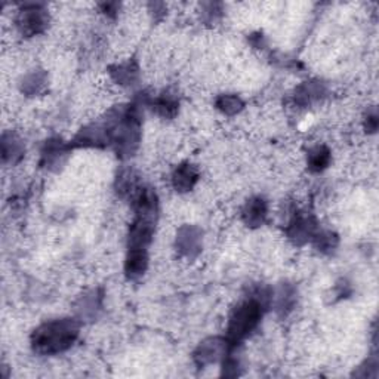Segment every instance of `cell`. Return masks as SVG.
Instances as JSON below:
<instances>
[{
	"instance_id": "8",
	"label": "cell",
	"mask_w": 379,
	"mask_h": 379,
	"mask_svg": "<svg viewBox=\"0 0 379 379\" xmlns=\"http://www.w3.org/2000/svg\"><path fill=\"white\" fill-rule=\"evenodd\" d=\"M70 144H65L61 138H51L42 149L40 166L49 171H57L64 165L67 155L70 153Z\"/></svg>"
},
{
	"instance_id": "25",
	"label": "cell",
	"mask_w": 379,
	"mask_h": 379,
	"mask_svg": "<svg viewBox=\"0 0 379 379\" xmlns=\"http://www.w3.org/2000/svg\"><path fill=\"white\" fill-rule=\"evenodd\" d=\"M205 12L203 15L208 18L209 22L212 21H215L219 15H221V10L218 9L221 5L219 3H205Z\"/></svg>"
},
{
	"instance_id": "17",
	"label": "cell",
	"mask_w": 379,
	"mask_h": 379,
	"mask_svg": "<svg viewBox=\"0 0 379 379\" xmlns=\"http://www.w3.org/2000/svg\"><path fill=\"white\" fill-rule=\"evenodd\" d=\"M110 76L116 83L121 86H132L138 82L140 69L137 61H128L110 67Z\"/></svg>"
},
{
	"instance_id": "3",
	"label": "cell",
	"mask_w": 379,
	"mask_h": 379,
	"mask_svg": "<svg viewBox=\"0 0 379 379\" xmlns=\"http://www.w3.org/2000/svg\"><path fill=\"white\" fill-rule=\"evenodd\" d=\"M49 15L42 3H26L19 9L17 27L22 36H37L48 28Z\"/></svg>"
},
{
	"instance_id": "19",
	"label": "cell",
	"mask_w": 379,
	"mask_h": 379,
	"mask_svg": "<svg viewBox=\"0 0 379 379\" xmlns=\"http://www.w3.org/2000/svg\"><path fill=\"white\" fill-rule=\"evenodd\" d=\"M332 160V153L326 146H316L310 149L307 154V166L310 172L320 174L329 168Z\"/></svg>"
},
{
	"instance_id": "9",
	"label": "cell",
	"mask_w": 379,
	"mask_h": 379,
	"mask_svg": "<svg viewBox=\"0 0 379 379\" xmlns=\"http://www.w3.org/2000/svg\"><path fill=\"white\" fill-rule=\"evenodd\" d=\"M269 217V203L261 196L251 197L242 209V219L251 228H260Z\"/></svg>"
},
{
	"instance_id": "5",
	"label": "cell",
	"mask_w": 379,
	"mask_h": 379,
	"mask_svg": "<svg viewBox=\"0 0 379 379\" xmlns=\"http://www.w3.org/2000/svg\"><path fill=\"white\" fill-rule=\"evenodd\" d=\"M233 348L236 347L230 345L226 338L212 337L199 344V347L193 353V360L196 366L202 369V367L224 360L227 353Z\"/></svg>"
},
{
	"instance_id": "21",
	"label": "cell",
	"mask_w": 379,
	"mask_h": 379,
	"mask_svg": "<svg viewBox=\"0 0 379 379\" xmlns=\"http://www.w3.org/2000/svg\"><path fill=\"white\" fill-rule=\"evenodd\" d=\"M311 242H313V244H314L317 251H320L321 253L330 255L332 252L337 251L338 244H339V237H338L337 233H333L330 230H321L320 228Z\"/></svg>"
},
{
	"instance_id": "23",
	"label": "cell",
	"mask_w": 379,
	"mask_h": 379,
	"mask_svg": "<svg viewBox=\"0 0 379 379\" xmlns=\"http://www.w3.org/2000/svg\"><path fill=\"white\" fill-rule=\"evenodd\" d=\"M234 350L236 348L230 350L224 357V360H222V376L236 378L240 375V362L234 357V354H233Z\"/></svg>"
},
{
	"instance_id": "11",
	"label": "cell",
	"mask_w": 379,
	"mask_h": 379,
	"mask_svg": "<svg viewBox=\"0 0 379 379\" xmlns=\"http://www.w3.org/2000/svg\"><path fill=\"white\" fill-rule=\"evenodd\" d=\"M326 86L320 81H307L295 91V103L301 107L313 106L326 96Z\"/></svg>"
},
{
	"instance_id": "10",
	"label": "cell",
	"mask_w": 379,
	"mask_h": 379,
	"mask_svg": "<svg viewBox=\"0 0 379 379\" xmlns=\"http://www.w3.org/2000/svg\"><path fill=\"white\" fill-rule=\"evenodd\" d=\"M199 171L194 165L184 162L181 165H178L174 174H172V185L175 188L176 193H188L192 192L194 185L199 181Z\"/></svg>"
},
{
	"instance_id": "26",
	"label": "cell",
	"mask_w": 379,
	"mask_h": 379,
	"mask_svg": "<svg viewBox=\"0 0 379 379\" xmlns=\"http://www.w3.org/2000/svg\"><path fill=\"white\" fill-rule=\"evenodd\" d=\"M335 294H337L338 298H347V296L351 294V287H350V285H348L347 282L342 280L341 283L337 285V291H335Z\"/></svg>"
},
{
	"instance_id": "13",
	"label": "cell",
	"mask_w": 379,
	"mask_h": 379,
	"mask_svg": "<svg viewBox=\"0 0 379 379\" xmlns=\"http://www.w3.org/2000/svg\"><path fill=\"white\" fill-rule=\"evenodd\" d=\"M149 269L147 249H128L125 260V274L129 280H137Z\"/></svg>"
},
{
	"instance_id": "20",
	"label": "cell",
	"mask_w": 379,
	"mask_h": 379,
	"mask_svg": "<svg viewBox=\"0 0 379 379\" xmlns=\"http://www.w3.org/2000/svg\"><path fill=\"white\" fill-rule=\"evenodd\" d=\"M48 83V76L44 71L37 70V71H31L27 74L24 79L21 82V91L24 92L28 96H35L40 94L44 87H47Z\"/></svg>"
},
{
	"instance_id": "14",
	"label": "cell",
	"mask_w": 379,
	"mask_h": 379,
	"mask_svg": "<svg viewBox=\"0 0 379 379\" xmlns=\"http://www.w3.org/2000/svg\"><path fill=\"white\" fill-rule=\"evenodd\" d=\"M274 299V307L276 313L278 317H287L292 313L296 304V289L291 283H283L280 287L277 289Z\"/></svg>"
},
{
	"instance_id": "18",
	"label": "cell",
	"mask_w": 379,
	"mask_h": 379,
	"mask_svg": "<svg viewBox=\"0 0 379 379\" xmlns=\"http://www.w3.org/2000/svg\"><path fill=\"white\" fill-rule=\"evenodd\" d=\"M141 180L138 174L133 169H124L116 178L115 190L119 197L121 199H132V196L138 192L141 187Z\"/></svg>"
},
{
	"instance_id": "12",
	"label": "cell",
	"mask_w": 379,
	"mask_h": 379,
	"mask_svg": "<svg viewBox=\"0 0 379 379\" xmlns=\"http://www.w3.org/2000/svg\"><path fill=\"white\" fill-rule=\"evenodd\" d=\"M2 160L8 165H15L24 158L26 146L22 140L12 132H3L2 135Z\"/></svg>"
},
{
	"instance_id": "15",
	"label": "cell",
	"mask_w": 379,
	"mask_h": 379,
	"mask_svg": "<svg viewBox=\"0 0 379 379\" xmlns=\"http://www.w3.org/2000/svg\"><path fill=\"white\" fill-rule=\"evenodd\" d=\"M103 308V294L101 291H91L81 298L77 303V316L85 320H95L99 311Z\"/></svg>"
},
{
	"instance_id": "1",
	"label": "cell",
	"mask_w": 379,
	"mask_h": 379,
	"mask_svg": "<svg viewBox=\"0 0 379 379\" xmlns=\"http://www.w3.org/2000/svg\"><path fill=\"white\" fill-rule=\"evenodd\" d=\"M81 323L76 319H58L43 323L31 333V348L40 355H55L70 350L79 338Z\"/></svg>"
},
{
	"instance_id": "7",
	"label": "cell",
	"mask_w": 379,
	"mask_h": 379,
	"mask_svg": "<svg viewBox=\"0 0 379 379\" xmlns=\"http://www.w3.org/2000/svg\"><path fill=\"white\" fill-rule=\"evenodd\" d=\"M154 218L135 217L128 234V249H147L153 240V234L155 228Z\"/></svg>"
},
{
	"instance_id": "27",
	"label": "cell",
	"mask_w": 379,
	"mask_h": 379,
	"mask_svg": "<svg viewBox=\"0 0 379 379\" xmlns=\"http://www.w3.org/2000/svg\"><path fill=\"white\" fill-rule=\"evenodd\" d=\"M119 8L120 5L119 3H103L101 5V9H103V12L111 18H115L119 12Z\"/></svg>"
},
{
	"instance_id": "22",
	"label": "cell",
	"mask_w": 379,
	"mask_h": 379,
	"mask_svg": "<svg viewBox=\"0 0 379 379\" xmlns=\"http://www.w3.org/2000/svg\"><path fill=\"white\" fill-rule=\"evenodd\" d=\"M215 106H217V108L221 111L222 115H226V116H236L237 113H240V111L243 110L244 103H243V99L239 95L224 94V95H219L217 98Z\"/></svg>"
},
{
	"instance_id": "6",
	"label": "cell",
	"mask_w": 379,
	"mask_h": 379,
	"mask_svg": "<svg viewBox=\"0 0 379 379\" xmlns=\"http://www.w3.org/2000/svg\"><path fill=\"white\" fill-rule=\"evenodd\" d=\"M203 231L196 226H183L178 230L175 246L178 253L187 260H194L202 251Z\"/></svg>"
},
{
	"instance_id": "24",
	"label": "cell",
	"mask_w": 379,
	"mask_h": 379,
	"mask_svg": "<svg viewBox=\"0 0 379 379\" xmlns=\"http://www.w3.org/2000/svg\"><path fill=\"white\" fill-rule=\"evenodd\" d=\"M378 115H376V110L372 108L371 111H367V115L364 117V129L367 133H375L376 129H378Z\"/></svg>"
},
{
	"instance_id": "2",
	"label": "cell",
	"mask_w": 379,
	"mask_h": 379,
	"mask_svg": "<svg viewBox=\"0 0 379 379\" xmlns=\"http://www.w3.org/2000/svg\"><path fill=\"white\" fill-rule=\"evenodd\" d=\"M265 310L267 305L262 301L252 295L234 308L233 313L230 314L227 326L226 339L228 341V344L237 348V345H240L258 328Z\"/></svg>"
},
{
	"instance_id": "4",
	"label": "cell",
	"mask_w": 379,
	"mask_h": 379,
	"mask_svg": "<svg viewBox=\"0 0 379 379\" xmlns=\"http://www.w3.org/2000/svg\"><path fill=\"white\" fill-rule=\"evenodd\" d=\"M320 230L319 222L313 214H307V212H295L291 221L287 222V227L285 230L286 237L291 240L296 246H303V244L313 240L316 233Z\"/></svg>"
},
{
	"instance_id": "16",
	"label": "cell",
	"mask_w": 379,
	"mask_h": 379,
	"mask_svg": "<svg viewBox=\"0 0 379 379\" xmlns=\"http://www.w3.org/2000/svg\"><path fill=\"white\" fill-rule=\"evenodd\" d=\"M149 107L163 119H174L180 111V101L175 95L165 92L155 98H150Z\"/></svg>"
}]
</instances>
